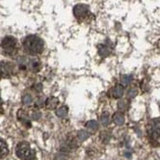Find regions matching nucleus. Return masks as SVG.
Listing matches in <instances>:
<instances>
[{
    "mask_svg": "<svg viewBox=\"0 0 160 160\" xmlns=\"http://www.w3.org/2000/svg\"><path fill=\"white\" fill-rule=\"evenodd\" d=\"M23 45H24L26 52H28L31 55L40 54L43 51V48H44L43 40L39 37L33 36V34H32V36H28L24 39Z\"/></svg>",
    "mask_w": 160,
    "mask_h": 160,
    "instance_id": "1",
    "label": "nucleus"
},
{
    "mask_svg": "<svg viewBox=\"0 0 160 160\" xmlns=\"http://www.w3.org/2000/svg\"><path fill=\"white\" fill-rule=\"evenodd\" d=\"M16 154L22 160H36V152L31 148V145L27 142H21L17 144Z\"/></svg>",
    "mask_w": 160,
    "mask_h": 160,
    "instance_id": "2",
    "label": "nucleus"
},
{
    "mask_svg": "<svg viewBox=\"0 0 160 160\" xmlns=\"http://www.w3.org/2000/svg\"><path fill=\"white\" fill-rule=\"evenodd\" d=\"M0 47L6 56H14L18 52V41L13 37H5L1 41Z\"/></svg>",
    "mask_w": 160,
    "mask_h": 160,
    "instance_id": "3",
    "label": "nucleus"
},
{
    "mask_svg": "<svg viewBox=\"0 0 160 160\" xmlns=\"http://www.w3.org/2000/svg\"><path fill=\"white\" fill-rule=\"evenodd\" d=\"M148 136L151 142L154 145L160 144V118L152 120L149 124Z\"/></svg>",
    "mask_w": 160,
    "mask_h": 160,
    "instance_id": "4",
    "label": "nucleus"
},
{
    "mask_svg": "<svg viewBox=\"0 0 160 160\" xmlns=\"http://www.w3.org/2000/svg\"><path fill=\"white\" fill-rule=\"evenodd\" d=\"M13 71L14 66L10 62H0V80L2 78H9Z\"/></svg>",
    "mask_w": 160,
    "mask_h": 160,
    "instance_id": "5",
    "label": "nucleus"
},
{
    "mask_svg": "<svg viewBox=\"0 0 160 160\" xmlns=\"http://www.w3.org/2000/svg\"><path fill=\"white\" fill-rule=\"evenodd\" d=\"M88 14V7L83 4H78L74 7V15L79 21L85 19Z\"/></svg>",
    "mask_w": 160,
    "mask_h": 160,
    "instance_id": "6",
    "label": "nucleus"
},
{
    "mask_svg": "<svg viewBox=\"0 0 160 160\" xmlns=\"http://www.w3.org/2000/svg\"><path fill=\"white\" fill-rule=\"evenodd\" d=\"M29 68H30V70L33 73H37L40 70V68H41V63H40V61L39 59L38 58H32L30 59L29 61Z\"/></svg>",
    "mask_w": 160,
    "mask_h": 160,
    "instance_id": "7",
    "label": "nucleus"
},
{
    "mask_svg": "<svg viewBox=\"0 0 160 160\" xmlns=\"http://www.w3.org/2000/svg\"><path fill=\"white\" fill-rule=\"evenodd\" d=\"M124 93V88L121 85H117L112 90H111V94L114 97V98H120L123 96Z\"/></svg>",
    "mask_w": 160,
    "mask_h": 160,
    "instance_id": "8",
    "label": "nucleus"
},
{
    "mask_svg": "<svg viewBox=\"0 0 160 160\" xmlns=\"http://www.w3.org/2000/svg\"><path fill=\"white\" fill-rule=\"evenodd\" d=\"M111 52V48L108 44H100L98 47V53L100 56L105 57L107 55H109Z\"/></svg>",
    "mask_w": 160,
    "mask_h": 160,
    "instance_id": "9",
    "label": "nucleus"
},
{
    "mask_svg": "<svg viewBox=\"0 0 160 160\" xmlns=\"http://www.w3.org/2000/svg\"><path fill=\"white\" fill-rule=\"evenodd\" d=\"M58 103H59V101L56 97H49L45 102V106L47 109H54L58 105Z\"/></svg>",
    "mask_w": 160,
    "mask_h": 160,
    "instance_id": "10",
    "label": "nucleus"
},
{
    "mask_svg": "<svg viewBox=\"0 0 160 160\" xmlns=\"http://www.w3.org/2000/svg\"><path fill=\"white\" fill-rule=\"evenodd\" d=\"M8 154V147H7V143L0 138V159H2Z\"/></svg>",
    "mask_w": 160,
    "mask_h": 160,
    "instance_id": "11",
    "label": "nucleus"
},
{
    "mask_svg": "<svg viewBox=\"0 0 160 160\" xmlns=\"http://www.w3.org/2000/svg\"><path fill=\"white\" fill-rule=\"evenodd\" d=\"M124 121H125V118H124V115L123 113L121 112H117L113 115V122L118 125V126H121V125L124 124Z\"/></svg>",
    "mask_w": 160,
    "mask_h": 160,
    "instance_id": "12",
    "label": "nucleus"
},
{
    "mask_svg": "<svg viewBox=\"0 0 160 160\" xmlns=\"http://www.w3.org/2000/svg\"><path fill=\"white\" fill-rule=\"evenodd\" d=\"M56 115L60 118H65L68 115V107L67 106H61L56 110Z\"/></svg>",
    "mask_w": 160,
    "mask_h": 160,
    "instance_id": "13",
    "label": "nucleus"
},
{
    "mask_svg": "<svg viewBox=\"0 0 160 160\" xmlns=\"http://www.w3.org/2000/svg\"><path fill=\"white\" fill-rule=\"evenodd\" d=\"M100 122H101V124H102V126H104V127L108 126L109 123H110V119H109V115H108V113L104 112V113L101 114V116H100Z\"/></svg>",
    "mask_w": 160,
    "mask_h": 160,
    "instance_id": "14",
    "label": "nucleus"
},
{
    "mask_svg": "<svg viewBox=\"0 0 160 160\" xmlns=\"http://www.w3.org/2000/svg\"><path fill=\"white\" fill-rule=\"evenodd\" d=\"M86 126L88 130H90L92 132H95V131H97V129H98V124H97V122L94 120L88 121Z\"/></svg>",
    "mask_w": 160,
    "mask_h": 160,
    "instance_id": "15",
    "label": "nucleus"
},
{
    "mask_svg": "<svg viewBox=\"0 0 160 160\" xmlns=\"http://www.w3.org/2000/svg\"><path fill=\"white\" fill-rule=\"evenodd\" d=\"M89 136H90V134L85 130H81L78 132V138L80 141H86L87 138H89Z\"/></svg>",
    "mask_w": 160,
    "mask_h": 160,
    "instance_id": "16",
    "label": "nucleus"
},
{
    "mask_svg": "<svg viewBox=\"0 0 160 160\" xmlns=\"http://www.w3.org/2000/svg\"><path fill=\"white\" fill-rule=\"evenodd\" d=\"M132 80H133V77L131 75H124L121 77V82L123 86H128L131 83Z\"/></svg>",
    "mask_w": 160,
    "mask_h": 160,
    "instance_id": "17",
    "label": "nucleus"
},
{
    "mask_svg": "<svg viewBox=\"0 0 160 160\" xmlns=\"http://www.w3.org/2000/svg\"><path fill=\"white\" fill-rule=\"evenodd\" d=\"M22 101H23V104H25V105H30V104L32 102V97L31 94L27 93L23 96L22 98Z\"/></svg>",
    "mask_w": 160,
    "mask_h": 160,
    "instance_id": "18",
    "label": "nucleus"
},
{
    "mask_svg": "<svg viewBox=\"0 0 160 160\" xmlns=\"http://www.w3.org/2000/svg\"><path fill=\"white\" fill-rule=\"evenodd\" d=\"M137 94H138L137 88H131L128 92V97H130V98H134V97L137 96Z\"/></svg>",
    "mask_w": 160,
    "mask_h": 160,
    "instance_id": "19",
    "label": "nucleus"
},
{
    "mask_svg": "<svg viewBox=\"0 0 160 160\" xmlns=\"http://www.w3.org/2000/svg\"><path fill=\"white\" fill-rule=\"evenodd\" d=\"M118 108L120 110H126L127 108V101L126 100H120L118 102Z\"/></svg>",
    "mask_w": 160,
    "mask_h": 160,
    "instance_id": "20",
    "label": "nucleus"
},
{
    "mask_svg": "<svg viewBox=\"0 0 160 160\" xmlns=\"http://www.w3.org/2000/svg\"><path fill=\"white\" fill-rule=\"evenodd\" d=\"M0 112H2V100H1V97H0Z\"/></svg>",
    "mask_w": 160,
    "mask_h": 160,
    "instance_id": "21",
    "label": "nucleus"
}]
</instances>
